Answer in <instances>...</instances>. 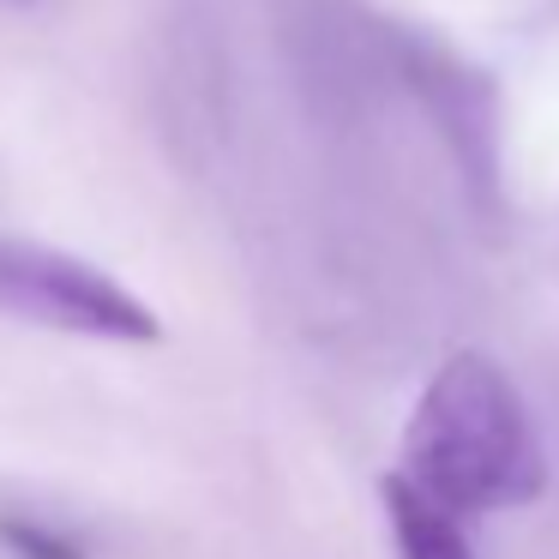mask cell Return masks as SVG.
Returning <instances> with one entry per match:
<instances>
[{"mask_svg": "<svg viewBox=\"0 0 559 559\" xmlns=\"http://www.w3.org/2000/svg\"><path fill=\"white\" fill-rule=\"evenodd\" d=\"M403 481L451 518L530 506L547 487L530 403L487 355H451L427 379L403 433Z\"/></svg>", "mask_w": 559, "mask_h": 559, "instance_id": "obj_1", "label": "cell"}, {"mask_svg": "<svg viewBox=\"0 0 559 559\" xmlns=\"http://www.w3.org/2000/svg\"><path fill=\"white\" fill-rule=\"evenodd\" d=\"M0 313L49 331H79V337H115V343L163 337L157 313L133 289H121L109 271L37 241H7V235H0Z\"/></svg>", "mask_w": 559, "mask_h": 559, "instance_id": "obj_2", "label": "cell"}, {"mask_svg": "<svg viewBox=\"0 0 559 559\" xmlns=\"http://www.w3.org/2000/svg\"><path fill=\"white\" fill-rule=\"evenodd\" d=\"M385 518H391V535H397L403 559H475L463 523L445 506H433L427 493H415L403 475L385 481Z\"/></svg>", "mask_w": 559, "mask_h": 559, "instance_id": "obj_3", "label": "cell"}, {"mask_svg": "<svg viewBox=\"0 0 559 559\" xmlns=\"http://www.w3.org/2000/svg\"><path fill=\"white\" fill-rule=\"evenodd\" d=\"M0 535H7V547L25 559H79V547H67L61 535H43L31 530V523H0Z\"/></svg>", "mask_w": 559, "mask_h": 559, "instance_id": "obj_4", "label": "cell"}]
</instances>
